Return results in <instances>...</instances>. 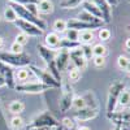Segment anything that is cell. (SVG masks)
<instances>
[{"label":"cell","mask_w":130,"mask_h":130,"mask_svg":"<svg viewBox=\"0 0 130 130\" xmlns=\"http://www.w3.org/2000/svg\"><path fill=\"white\" fill-rule=\"evenodd\" d=\"M0 75L4 78L5 81V85L10 89H14L16 85H14V73H13V69L9 67V65L4 64L0 61Z\"/></svg>","instance_id":"8"},{"label":"cell","mask_w":130,"mask_h":130,"mask_svg":"<svg viewBox=\"0 0 130 130\" xmlns=\"http://www.w3.org/2000/svg\"><path fill=\"white\" fill-rule=\"evenodd\" d=\"M20 92H26V94H39V92H44L50 90L51 87L42 82H24V83H18L14 87Z\"/></svg>","instance_id":"4"},{"label":"cell","mask_w":130,"mask_h":130,"mask_svg":"<svg viewBox=\"0 0 130 130\" xmlns=\"http://www.w3.org/2000/svg\"><path fill=\"white\" fill-rule=\"evenodd\" d=\"M92 55L94 56H102V57H105L107 55V47L102 43H98L92 47Z\"/></svg>","instance_id":"27"},{"label":"cell","mask_w":130,"mask_h":130,"mask_svg":"<svg viewBox=\"0 0 130 130\" xmlns=\"http://www.w3.org/2000/svg\"><path fill=\"white\" fill-rule=\"evenodd\" d=\"M10 2L16 3V4H20V5H27V4H31V3L38 4L39 0H10Z\"/></svg>","instance_id":"43"},{"label":"cell","mask_w":130,"mask_h":130,"mask_svg":"<svg viewBox=\"0 0 130 130\" xmlns=\"http://www.w3.org/2000/svg\"><path fill=\"white\" fill-rule=\"evenodd\" d=\"M127 127H129V129H130V124H127Z\"/></svg>","instance_id":"52"},{"label":"cell","mask_w":130,"mask_h":130,"mask_svg":"<svg viewBox=\"0 0 130 130\" xmlns=\"http://www.w3.org/2000/svg\"><path fill=\"white\" fill-rule=\"evenodd\" d=\"M99 10L102 12V16H103V22H111V17H112V8L111 5L107 3V0H94L92 2Z\"/></svg>","instance_id":"12"},{"label":"cell","mask_w":130,"mask_h":130,"mask_svg":"<svg viewBox=\"0 0 130 130\" xmlns=\"http://www.w3.org/2000/svg\"><path fill=\"white\" fill-rule=\"evenodd\" d=\"M29 12L31 13V14H34V16H37L38 17V4H34V3H31V4H27V5H24Z\"/></svg>","instance_id":"39"},{"label":"cell","mask_w":130,"mask_h":130,"mask_svg":"<svg viewBox=\"0 0 130 130\" xmlns=\"http://www.w3.org/2000/svg\"><path fill=\"white\" fill-rule=\"evenodd\" d=\"M81 50H82V53H83V57L85 60H91V57L94 56L92 55V47L91 44H81Z\"/></svg>","instance_id":"30"},{"label":"cell","mask_w":130,"mask_h":130,"mask_svg":"<svg viewBox=\"0 0 130 130\" xmlns=\"http://www.w3.org/2000/svg\"><path fill=\"white\" fill-rule=\"evenodd\" d=\"M78 130H90V127H87V126H79Z\"/></svg>","instance_id":"47"},{"label":"cell","mask_w":130,"mask_h":130,"mask_svg":"<svg viewBox=\"0 0 130 130\" xmlns=\"http://www.w3.org/2000/svg\"><path fill=\"white\" fill-rule=\"evenodd\" d=\"M92 40H94L92 31H81L79 32L78 42L81 43V44H91Z\"/></svg>","instance_id":"24"},{"label":"cell","mask_w":130,"mask_h":130,"mask_svg":"<svg viewBox=\"0 0 130 130\" xmlns=\"http://www.w3.org/2000/svg\"><path fill=\"white\" fill-rule=\"evenodd\" d=\"M69 57L72 59V62L74 64V67L77 68L78 70L85 69V68H86V65H87V61H86L85 57H83V53H82L81 47L69 51Z\"/></svg>","instance_id":"10"},{"label":"cell","mask_w":130,"mask_h":130,"mask_svg":"<svg viewBox=\"0 0 130 130\" xmlns=\"http://www.w3.org/2000/svg\"><path fill=\"white\" fill-rule=\"evenodd\" d=\"M38 12L43 14H50L53 12V4L51 0H39L38 3Z\"/></svg>","instance_id":"19"},{"label":"cell","mask_w":130,"mask_h":130,"mask_svg":"<svg viewBox=\"0 0 130 130\" xmlns=\"http://www.w3.org/2000/svg\"><path fill=\"white\" fill-rule=\"evenodd\" d=\"M10 125H12L13 129H17L18 130V129H21V127L24 126V120L20 116H14L12 120H10Z\"/></svg>","instance_id":"35"},{"label":"cell","mask_w":130,"mask_h":130,"mask_svg":"<svg viewBox=\"0 0 130 130\" xmlns=\"http://www.w3.org/2000/svg\"><path fill=\"white\" fill-rule=\"evenodd\" d=\"M56 126H60L59 122L50 113L44 112L39 117H37L31 124H29L26 129H30V127H56Z\"/></svg>","instance_id":"6"},{"label":"cell","mask_w":130,"mask_h":130,"mask_svg":"<svg viewBox=\"0 0 130 130\" xmlns=\"http://www.w3.org/2000/svg\"><path fill=\"white\" fill-rule=\"evenodd\" d=\"M99 38L102 40H108V39L111 38V31L108 30V29H102L99 31Z\"/></svg>","instance_id":"40"},{"label":"cell","mask_w":130,"mask_h":130,"mask_svg":"<svg viewBox=\"0 0 130 130\" xmlns=\"http://www.w3.org/2000/svg\"><path fill=\"white\" fill-rule=\"evenodd\" d=\"M4 18H5L7 21H9V22H16V21L18 20L16 12L13 10V8H10L9 5H8V7L5 8V10H4Z\"/></svg>","instance_id":"28"},{"label":"cell","mask_w":130,"mask_h":130,"mask_svg":"<svg viewBox=\"0 0 130 130\" xmlns=\"http://www.w3.org/2000/svg\"><path fill=\"white\" fill-rule=\"evenodd\" d=\"M59 47H60L61 50L72 51V50H75V48L81 47V43H79V42L69 40V39H67V38H62V39H60V44H59Z\"/></svg>","instance_id":"21"},{"label":"cell","mask_w":130,"mask_h":130,"mask_svg":"<svg viewBox=\"0 0 130 130\" xmlns=\"http://www.w3.org/2000/svg\"><path fill=\"white\" fill-rule=\"evenodd\" d=\"M24 103L22 102H20V100H13V102H10V104L8 105V109L10 113H13L14 116H18L21 112L24 111Z\"/></svg>","instance_id":"23"},{"label":"cell","mask_w":130,"mask_h":130,"mask_svg":"<svg viewBox=\"0 0 130 130\" xmlns=\"http://www.w3.org/2000/svg\"><path fill=\"white\" fill-rule=\"evenodd\" d=\"M67 24H68V29H73L77 31H92L102 26L99 24H87V22H83V21H79V20L68 21Z\"/></svg>","instance_id":"9"},{"label":"cell","mask_w":130,"mask_h":130,"mask_svg":"<svg viewBox=\"0 0 130 130\" xmlns=\"http://www.w3.org/2000/svg\"><path fill=\"white\" fill-rule=\"evenodd\" d=\"M30 69H31V72L34 73L37 77L42 81V83L50 86L51 89H59L60 86H61L60 82L56 81V79L50 74V72H46V70H43V69H40V68H38V67H30Z\"/></svg>","instance_id":"5"},{"label":"cell","mask_w":130,"mask_h":130,"mask_svg":"<svg viewBox=\"0 0 130 130\" xmlns=\"http://www.w3.org/2000/svg\"><path fill=\"white\" fill-rule=\"evenodd\" d=\"M60 37H59V34L57 32H48V34L46 35V44H47V47L48 48H57L59 47V44H60Z\"/></svg>","instance_id":"18"},{"label":"cell","mask_w":130,"mask_h":130,"mask_svg":"<svg viewBox=\"0 0 130 130\" xmlns=\"http://www.w3.org/2000/svg\"><path fill=\"white\" fill-rule=\"evenodd\" d=\"M72 107H74L75 109H82V108L86 107V100L85 98H74L73 99V103H72Z\"/></svg>","instance_id":"31"},{"label":"cell","mask_w":130,"mask_h":130,"mask_svg":"<svg viewBox=\"0 0 130 130\" xmlns=\"http://www.w3.org/2000/svg\"><path fill=\"white\" fill-rule=\"evenodd\" d=\"M82 7H83L85 12H87V13H90L91 16H94V17H96V18H99V20L103 21L102 12L99 10V8H98V7L91 2V0H86V2H83V3H82Z\"/></svg>","instance_id":"16"},{"label":"cell","mask_w":130,"mask_h":130,"mask_svg":"<svg viewBox=\"0 0 130 130\" xmlns=\"http://www.w3.org/2000/svg\"><path fill=\"white\" fill-rule=\"evenodd\" d=\"M48 68H50V74H51L56 81L60 82V81H61V74H60V70H59L57 67H56V62H55V61L50 62V64H48Z\"/></svg>","instance_id":"29"},{"label":"cell","mask_w":130,"mask_h":130,"mask_svg":"<svg viewBox=\"0 0 130 130\" xmlns=\"http://www.w3.org/2000/svg\"><path fill=\"white\" fill-rule=\"evenodd\" d=\"M3 46H4V40H3V38H2V37H0V48H2Z\"/></svg>","instance_id":"48"},{"label":"cell","mask_w":130,"mask_h":130,"mask_svg":"<svg viewBox=\"0 0 130 130\" xmlns=\"http://www.w3.org/2000/svg\"><path fill=\"white\" fill-rule=\"evenodd\" d=\"M118 2H120V0H107V3L109 4L111 7H115V5H117V4H118Z\"/></svg>","instance_id":"44"},{"label":"cell","mask_w":130,"mask_h":130,"mask_svg":"<svg viewBox=\"0 0 130 130\" xmlns=\"http://www.w3.org/2000/svg\"><path fill=\"white\" fill-rule=\"evenodd\" d=\"M109 120H112L116 125H127L130 124V113L129 112H118V113H112L109 117Z\"/></svg>","instance_id":"15"},{"label":"cell","mask_w":130,"mask_h":130,"mask_svg":"<svg viewBox=\"0 0 130 130\" xmlns=\"http://www.w3.org/2000/svg\"><path fill=\"white\" fill-rule=\"evenodd\" d=\"M62 125L67 127L68 130H73L74 129V122H73L72 118H69V117H65L64 118V120H62Z\"/></svg>","instance_id":"41"},{"label":"cell","mask_w":130,"mask_h":130,"mask_svg":"<svg viewBox=\"0 0 130 130\" xmlns=\"http://www.w3.org/2000/svg\"><path fill=\"white\" fill-rule=\"evenodd\" d=\"M9 7L13 8V10L16 12V14H17L18 18L25 20V21H27V22H30V24H32V25L38 26L40 30H44V29H46V22H44V21H43L42 18H38V17L34 16V14H31L24 5H20V4H16V3H12V2H10Z\"/></svg>","instance_id":"2"},{"label":"cell","mask_w":130,"mask_h":130,"mask_svg":"<svg viewBox=\"0 0 130 130\" xmlns=\"http://www.w3.org/2000/svg\"><path fill=\"white\" fill-rule=\"evenodd\" d=\"M65 32H67V39L73 40V42H78V38H79V31L73 30V29H68Z\"/></svg>","instance_id":"33"},{"label":"cell","mask_w":130,"mask_h":130,"mask_svg":"<svg viewBox=\"0 0 130 130\" xmlns=\"http://www.w3.org/2000/svg\"><path fill=\"white\" fill-rule=\"evenodd\" d=\"M10 52L12 53H22V46L18 44V43H12L10 44Z\"/></svg>","instance_id":"42"},{"label":"cell","mask_w":130,"mask_h":130,"mask_svg":"<svg viewBox=\"0 0 130 130\" xmlns=\"http://www.w3.org/2000/svg\"><path fill=\"white\" fill-rule=\"evenodd\" d=\"M96 116H98V109L91 107H85L82 109L74 112V117L79 121H87V120H91V118H95Z\"/></svg>","instance_id":"13"},{"label":"cell","mask_w":130,"mask_h":130,"mask_svg":"<svg viewBox=\"0 0 130 130\" xmlns=\"http://www.w3.org/2000/svg\"><path fill=\"white\" fill-rule=\"evenodd\" d=\"M38 51H39V53H40L42 59L47 62V65H48L50 62H52V61H55V53H53V51H52L51 48L39 44V46H38Z\"/></svg>","instance_id":"17"},{"label":"cell","mask_w":130,"mask_h":130,"mask_svg":"<svg viewBox=\"0 0 130 130\" xmlns=\"http://www.w3.org/2000/svg\"><path fill=\"white\" fill-rule=\"evenodd\" d=\"M16 77H17V79H18L20 82H22V83H24V82L29 78V70L25 69V68H21L20 70H17Z\"/></svg>","instance_id":"32"},{"label":"cell","mask_w":130,"mask_h":130,"mask_svg":"<svg viewBox=\"0 0 130 130\" xmlns=\"http://www.w3.org/2000/svg\"><path fill=\"white\" fill-rule=\"evenodd\" d=\"M78 18H79V21H83V22H87V24H99V25H103V21L102 20L91 16L90 13L85 12V10L78 14Z\"/></svg>","instance_id":"22"},{"label":"cell","mask_w":130,"mask_h":130,"mask_svg":"<svg viewBox=\"0 0 130 130\" xmlns=\"http://www.w3.org/2000/svg\"><path fill=\"white\" fill-rule=\"evenodd\" d=\"M115 130H122V126H121V125H116Z\"/></svg>","instance_id":"49"},{"label":"cell","mask_w":130,"mask_h":130,"mask_svg":"<svg viewBox=\"0 0 130 130\" xmlns=\"http://www.w3.org/2000/svg\"><path fill=\"white\" fill-rule=\"evenodd\" d=\"M94 65L96 68H103L105 65V57L102 56H94Z\"/></svg>","instance_id":"38"},{"label":"cell","mask_w":130,"mask_h":130,"mask_svg":"<svg viewBox=\"0 0 130 130\" xmlns=\"http://www.w3.org/2000/svg\"><path fill=\"white\" fill-rule=\"evenodd\" d=\"M51 130H61V126H56V127H52Z\"/></svg>","instance_id":"51"},{"label":"cell","mask_w":130,"mask_h":130,"mask_svg":"<svg viewBox=\"0 0 130 130\" xmlns=\"http://www.w3.org/2000/svg\"><path fill=\"white\" fill-rule=\"evenodd\" d=\"M27 42H29V35H26L25 32H20V34H17L16 43H18V44H21V46H25Z\"/></svg>","instance_id":"37"},{"label":"cell","mask_w":130,"mask_h":130,"mask_svg":"<svg viewBox=\"0 0 130 130\" xmlns=\"http://www.w3.org/2000/svg\"><path fill=\"white\" fill-rule=\"evenodd\" d=\"M125 47H126V50H129V51H130V38H129V39H126V42H125Z\"/></svg>","instance_id":"45"},{"label":"cell","mask_w":130,"mask_h":130,"mask_svg":"<svg viewBox=\"0 0 130 130\" xmlns=\"http://www.w3.org/2000/svg\"><path fill=\"white\" fill-rule=\"evenodd\" d=\"M124 89H125V85L121 82H115L113 85H111L109 92H108V99H107V117H109L112 113H115L118 96H120Z\"/></svg>","instance_id":"3"},{"label":"cell","mask_w":130,"mask_h":130,"mask_svg":"<svg viewBox=\"0 0 130 130\" xmlns=\"http://www.w3.org/2000/svg\"><path fill=\"white\" fill-rule=\"evenodd\" d=\"M0 61L9 67L24 68L30 65V56L25 53H12V52H0Z\"/></svg>","instance_id":"1"},{"label":"cell","mask_w":130,"mask_h":130,"mask_svg":"<svg viewBox=\"0 0 130 130\" xmlns=\"http://www.w3.org/2000/svg\"><path fill=\"white\" fill-rule=\"evenodd\" d=\"M129 62H130V60H129L126 56H120V57L117 59V65H118V68L122 69V70H126Z\"/></svg>","instance_id":"36"},{"label":"cell","mask_w":130,"mask_h":130,"mask_svg":"<svg viewBox=\"0 0 130 130\" xmlns=\"http://www.w3.org/2000/svg\"><path fill=\"white\" fill-rule=\"evenodd\" d=\"M73 99H74V96H73L72 89L68 87V85H64V92H62L61 100H60V109H61V112H67L72 107Z\"/></svg>","instance_id":"11"},{"label":"cell","mask_w":130,"mask_h":130,"mask_svg":"<svg viewBox=\"0 0 130 130\" xmlns=\"http://www.w3.org/2000/svg\"><path fill=\"white\" fill-rule=\"evenodd\" d=\"M14 24H16V26L18 29H21V32H25V34L29 35V37H39V35L43 34V30H40L38 26L27 22V21H25V20L18 18Z\"/></svg>","instance_id":"7"},{"label":"cell","mask_w":130,"mask_h":130,"mask_svg":"<svg viewBox=\"0 0 130 130\" xmlns=\"http://www.w3.org/2000/svg\"><path fill=\"white\" fill-rule=\"evenodd\" d=\"M53 30H55V32H65L68 30V24L67 21L64 20H56L55 22H53Z\"/></svg>","instance_id":"26"},{"label":"cell","mask_w":130,"mask_h":130,"mask_svg":"<svg viewBox=\"0 0 130 130\" xmlns=\"http://www.w3.org/2000/svg\"><path fill=\"white\" fill-rule=\"evenodd\" d=\"M69 79L72 82H78L81 79V70H78L77 68L70 69L69 70Z\"/></svg>","instance_id":"34"},{"label":"cell","mask_w":130,"mask_h":130,"mask_svg":"<svg viewBox=\"0 0 130 130\" xmlns=\"http://www.w3.org/2000/svg\"><path fill=\"white\" fill-rule=\"evenodd\" d=\"M83 2H86V0H61L60 7L64 9H70V8H75V7L81 5Z\"/></svg>","instance_id":"25"},{"label":"cell","mask_w":130,"mask_h":130,"mask_svg":"<svg viewBox=\"0 0 130 130\" xmlns=\"http://www.w3.org/2000/svg\"><path fill=\"white\" fill-rule=\"evenodd\" d=\"M69 51L68 50H60V52L57 53V56H55V62H56V67L57 69L61 72V70H65L67 65L69 62Z\"/></svg>","instance_id":"14"},{"label":"cell","mask_w":130,"mask_h":130,"mask_svg":"<svg viewBox=\"0 0 130 130\" xmlns=\"http://www.w3.org/2000/svg\"><path fill=\"white\" fill-rule=\"evenodd\" d=\"M126 72H127V74H129V77H130V62H129V65H127V68H126Z\"/></svg>","instance_id":"50"},{"label":"cell","mask_w":130,"mask_h":130,"mask_svg":"<svg viewBox=\"0 0 130 130\" xmlns=\"http://www.w3.org/2000/svg\"><path fill=\"white\" fill-rule=\"evenodd\" d=\"M3 86H5V81L2 75H0V87H3Z\"/></svg>","instance_id":"46"},{"label":"cell","mask_w":130,"mask_h":130,"mask_svg":"<svg viewBox=\"0 0 130 130\" xmlns=\"http://www.w3.org/2000/svg\"><path fill=\"white\" fill-rule=\"evenodd\" d=\"M117 104H120V107L122 108H127L130 107V89H124L118 96V102Z\"/></svg>","instance_id":"20"}]
</instances>
